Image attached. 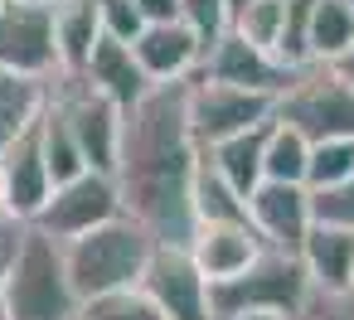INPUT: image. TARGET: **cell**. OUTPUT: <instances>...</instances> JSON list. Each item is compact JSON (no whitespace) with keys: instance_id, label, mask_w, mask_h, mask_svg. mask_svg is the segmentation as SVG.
Here are the masks:
<instances>
[{"instance_id":"cell-1","label":"cell","mask_w":354,"mask_h":320,"mask_svg":"<svg viewBox=\"0 0 354 320\" xmlns=\"http://www.w3.org/2000/svg\"><path fill=\"white\" fill-rule=\"evenodd\" d=\"M194 170L199 146L189 136V83H160L131 112H122V146L112 170L122 214L136 218L156 243L185 247L194 233Z\"/></svg>"},{"instance_id":"cell-2","label":"cell","mask_w":354,"mask_h":320,"mask_svg":"<svg viewBox=\"0 0 354 320\" xmlns=\"http://www.w3.org/2000/svg\"><path fill=\"white\" fill-rule=\"evenodd\" d=\"M151 252H156V238L127 214H117L112 223L64 243V267H68L78 305L97 301V296H112V291H131L141 281Z\"/></svg>"},{"instance_id":"cell-3","label":"cell","mask_w":354,"mask_h":320,"mask_svg":"<svg viewBox=\"0 0 354 320\" xmlns=\"http://www.w3.org/2000/svg\"><path fill=\"white\" fill-rule=\"evenodd\" d=\"M0 296H6V320H78V296L64 267V243L25 223L6 262Z\"/></svg>"},{"instance_id":"cell-4","label":"cell","mask_w":354,"mask_h":320,"mask_svg":"<svg viewBox=\"0 0 354 320\" xmlns=\"http://www.w3.org/2000/svg\"><path fill=\"white\" fill-rule=\"evenodd\" d=\"M306 291H310V281H306L301 257L281 252V247H262L248 272L209 286V315L214 320H228V315H277V320H286L306 301Z\"/></svg>"},{"instance_id":"cell-5","label":"cell","mask_w":354,"mask_h":320,"mask_svg":"<svg viewBox=\"0 0 354 320\" xmlns=\"http://www.w3.org/2000/svg\"><path fill=\"white\" fill-rule=\"evenodd\" d=\"M272 122L301 131L310 146L315 141H354V93L339 83V73L330 64H306L277 93Z\"/></svg>"},{"instance_id":"cell-6","label":"cell","mask_w":354,"mask_h":320,"mask_svg":"<svg viewBox=\"0 0 354 320\" xmlns=\"http://www.w3.org/2000/svg\"><path fill=\"white\" fill-rule=\"evenodd\" d=\"M272 112H277V97H267V93H243V88L189 78V136L199 151L272 122Z\"/></svg>"},{"instance_id":"cell-7","label":"cell","mask_w":354,"mask_h":320,"mask_svg":"<svg viewBox=\"0 0 354 320\" xmlns=\"http://www.w3.org/2000/svg\"><path fill=\"white\" fill-rule=\"evenodd\" d=\"M117 214H122V194H117L112 175H93L88 170V175L68 180V185H59L30 228H39L54 243H73V238L93 233V228L112 223Z\"/></svg>"},{"instance_id":"cell-8","label":"cell","mask_w":354,"mask_h":320,"mask_svg":"<svg viewBox=\"0 0 354 320\" xmlns=\"http://www.w3.org/2000/svg\"><path fill=\"white\" fill-rule=\"evenodd\" d=\"M54 97L73 126V141L83 151V165L93 175H112L117 170V146H122V112L97 97L83 78H54Z\"/></svg>"},{"instance_id":"cell-9","label":"cell","mask_w":354,"mask_h":320,"mask_svg":"<svg viewBox=\"0 0 354 320\" xmlns=\"http://www.w3.org/2000/svg\"><path fill=\"white\" fill-rule=\"evenodd\" d=\"M146 301L165 315V320H214L209 315V281L204 272L194 267L189 247H170V243H156L141 281Z\"/></svg>"},{"instance_id":"cell-10","label":"cell","mask_w":354,"mask_h":320,"mask_svg":"<svg viewBox=\"0 0 354 320\" xmlns=\"http://www.w3.org/2000/svg\"><path fill=\"white\" fill-rule=\"evenodd\" d=\"M0 73L15 78H59V49H54V15L35 6H10L0 10Z\"/></svg>"},{"instance_id":"cell-11","label":"cell","mask_w":354,"mask_h":320,"mask_svg":"<svg viewBox=\"0 0 354 320\" xmlns=\"http://www.w3.org/2000/svg\"><path fill=\"white\" fill-rule=\"evenodd\" d=\"M248 223L262 238V247H281V252H301L306 233H310V189L306 185H257L248 199Z\"/></svg>"},{"instance_id":"cell-12","label":"cell","mask_w":354,"mask_h":320,"mask_svg":"<svg viewBox=\"0 0 354 320\" xmlns=\"http://www.w3.org/2000/svg\"><path fill=\"white\" fill-rule=\"evenodd\" d=\"M194 78H204V83H223V88H243V93H267V97H277L286 83H291V68H281L272 54H262V49H252L248 39H238L233 30L204 54V64H199V73Z\"/></svg>"},{"instance_id":"cell-13","label":"cell","mask_w":354,"mask_h":320,"mask_svg":"<svg viewBox=\"0 0 354 320\" xmlns=\"http://www.w3.org/2000/svg\"><path fill=\"white\" fill-rule=\"evenodd\" d=\"M185 247H189L194 267L204 272V281L218 286V281H233L238 272H248L257 262L262 238L252 233V223H194Z\"/></svg>"},{"instance_id":"cell-14","label":"cell","mask_w":354,"mask_h":320,"mask_svg":"<svg viewBox=\"0 0 354 320\" xmlns=\"http://www.w3.org/2000/svg\"><path fill=\"white\" fill-rule=\"evenodd\" d=\"M131 54H136L141 73L151 78V88H160V83H189L199 73V64H204L199 39L180 20L175 25H146L141 39L131 44Z\"/></svg>"},{"instance_id":"cell-15","label":"cell","mask_w":354,"mask_h":320,"mask_svg":"<svg viewBox=\"0 0 354 320\" xmlns=\"http://www.w3.org/2000/svg\"><path fill=\"white\" fill-rule=\"evenodd\" d=\"M0 175H6V199H10V218L25 228L39 218V209L49 204L54 194V180H49V165H44V151H39V136L25 131L6 156H0Z\"/></svg>"},{"instance_id":"cell-16","label":"cell","mask_w":354,"mask_h":320,"mask_svg":"<svg viewBox=\"0 0 354 320\" xmlns=\"http://www.w3.org/2000/svg\"><path fill=\"white\" fill-rule=\"evenodd\" d=\"M78 78H83L97 97H107L117 112H131V107L151 93V78L141 73L136 54H131L127 44H112V39H97V49L88 54V64H83Z\"/></svg>"},{"instance_id":"cell-17","label":"cell","mask_w":354,"mask_h":320,"mask_svg":"<svg viewBox=\"0 0 354 320\" xmlns=\"http://www.w3.org/2000/svg\"><path fill=\"white\" fill-rule=\"evenodd\" d=\"M296 257H301L306 281H310L315 291L349 296V286H354V233L310 223V233H306V243H301Z\"/></svg>"},{"instance_id":"cell-18","label":"cell","mask_w":354,"mask_h":320,"mask_svg":"<svg viewBox=\"0 0 354 320\" xmlns=\"http://www.w3.org/2000/svg\"><path fill=\"white\" fill-rule=\"evenodd\" d=\"M54 49H59V78H78L88 54L102 39L97 0H54Z\"/></svg>"},{"instance_id":"cell-19","label":"cell","mask_w":354,"mask_h":320,"mask_svg":"<svg viewBox=\"0 0 354 320\" xmlns=\"http://www.w3.org/2000/svg\"><path fill=\"white\" fill-rule=\"evenodd\" d=\"M267 131H272V122H262V126H252V131H243V136H233V141H218V146H209L204 151V160L228 180V189L248 204L252 199V189L262 185V151H267Z\"/></svg>"},{"instance_id":"cell-20","label":"cell","mask_w":354,"mask_h":320,"mask_svg":"<svg viewBox=\"0 0 354 320\" xmlns=\"http://www.w3.org/2000/svg\"><path fill=\"white\" fill-rule=\"evenodd\" d=\"M49 93H54V83L0 73V156H6L25 131H35V122L49 107Z\"/></svg>"},{"instance_id":"cell-21","label":"cell","mask_w":354,"mask_h":320,"mask_svg":"<svg viewBox=\"0 0 354 320\" xmlns=\"http://www.w3.org/2000/svg\"><path fill=\"white\" fill-rule=\"evenodd\" d=\"M35 136H39V151H44V165H49L54 189H59V185H68V180H78V175H88L83 151H78V141H73V126H68V117H64V107H59V97H54V93H49L44 117L35 122Z\"/></svg>"},{"instance_id":"cell-22","label":"cell","mask_w":354,"mask_h":320,"mask_svg":"<svg viewBox=\"0 0 354 320\" xmlns=\"http://www.w3.org/2000/svg\"><path fill=\"white\" fill-rule=\"evenodd\" d=\"M189 204H194V223H248V204L204 160V151H199V170H194V185H189Z\"/></svg>"},{"instance_id":"cell-23","label":"cell","mask_w":354,"mask_h":320,"mask_svg":"<svg viewBox=\"0 0 354 320\" xmlns=\"http://www.w3.org/2000/svg\"><path fill=\"white\" fill-rule=\"evenodd\" d=\"M310 64H335L354 49V15L339 6V0H315L310 10Z\"/></svg>"},{"instance_id":"cell-24","label":"cell","mask_w":354,"mask_h":320,"mask_svg":"<svg viewBox=\"0 0 354 320\" xmlns=\"http://www.w3.org/2000/svg\"><path fill=\"white\" fill-rule=\"evenodd\" d=\"M306 160H310V141L301 131L272 122L267 151H262V180L267 185H306Z\"/></svg>"},{"instance_id":"cell-25","label":"cell","mask_w":354,"mask_h":320,"mask_svg":"<svg viewBox=\"0 0 354 320\" xmlns=\"http://www.w3.org/2000/svg\"><path fill=\"white\" fill-rule=\"evenodd\" d=\"M281 20H286V0H257V6H248L243 15H233V35L248 39L252 49L272 54L277 59V44H281ZM281 64V59H277Z\"/></svg>"},{"instance_id":"cell-26","label":"cell","mask_w":354,"mask_h":320,"mask_svg":"<svg viewBox=\"0 0 354 320\" xmlns=\"http://www.w3.org/2000/svg\"><path fill=\"white\" fill-rule=\"evenodd\" d=\"M354 175V141H315L310 146V160H306V189L320 194V189H335Z\"/></svg>"},{"instance_id":"cell-27","label":"cell","mask_w":354,"mask_h":320,"mask_svg":"<svg viewBox=\"0 0 354 320\" xmlns=\"http://www.w3.org/2000/svg\"><path fill=\"white\" fill-rule=\"evenodd\" d=\"M78 320H165L141 286L131 291H112V296H97V301H83L78 305Z\"/></svg>"},{"instance_id":"cell-28","label":"cell","mask_w":354,"mask_h":320,"mask_svg":"<svg viewBox=\"0 0 354 320\" xmlns=\"http://www.w3.org/2000/svg\"><path fill=\"white\" fill-rule=\"evenodd\" d=\"M310 10H315V0H286L277 59H281V68H291V73L310 64V49H306V39H310Z\"/></svg>"},{"instance_id":"cell-29","label":"cell","mask_w":354,"mask_h":320,"mask_svg":"<svg viewBox=\"0 0 354 320\" xmlns=\"http://www.w3.org/2000/svg\"><path fill=\"white\" fill-rule=\"evenodd\" d=\"M180 25L199 39V49L209 54L223 35H228V6H223V0H180Z\"/></svg>"},{"instance_id":"cell-30","label":"cell","mask_w":354,"mask_h":320,"mask_svg":"<svg viewBox=\"0 0 354 320\" xmlns=\"http://www.w3.org/2000/svg\"><path fill=\"white\" fill-rule=\"evenodd\" d=\"M310 218L325 223V228H344V233H354V175H349L344 185H335V189L310 194Z\"/></svg>"},{"instance_id":"cell-31","label":"cell","mask_w":354,"mask_h":320,"mask_svg":"<svg viewBox=\"0 0 354 320\" xmlns=\"http://www.w3.org/2000/svg\"><path fill=\"white\" fill-rule=\"evenodd\" d=\"M97 15H102V39H112V44H136L141 39V30H146V20L136 15V6L131 0H97Z\"/></svg>"},{"instance_id":"cell-32","label":"cell","mask_w":354,"mask_h":320,"mask_svg":"<svg viewBox=\"0 0 354 320\" xmlns=\"http://www.w3.org/2000/svg\"><path fill=\"white\" fill-rule=\"evenodd\" d=\"M286 320H354V301L349 296H335V291H306V301L286 315Z\"/></svg>"},{"instance_id":"cell-33","label":"cell","mask_w":354,"mask_h":320,"mask_svg":"<svg viewBox=\"0 0 354 320\" xmlns=\"http://www.w3.org/2000/svg\"><path fill=\"white\" fill-rule=\"evenodd\" d=\"M131 6L146 25H175L180 20V0H131Z\"/></svg>"},{"instance_id":"cell-34","label":"cell","mask_w":354,"mask_h":320,"mask_svg":"<svg viewBox=\"0 0 354 320\" xmlns=\"http://www.w3.org/2000/svg\"><path fill=\"white\" fill-rule=\"evenodd\" d=\"M15 238H20V223H6L0 228V286H6V262L15 252ZM0 320H6V296H0Z\"/></svg>"},{"instance_id":"cell-35","label":"cell","mask_w":354,"mask_h":320,"mask_svg":"<svg viewBox=\"0 0 354 320\" xmlns=\"http://www.w3.org/2000/svg\"><path fill=\"white\" fill-rule=\"evenodd\" d=\"M330 68H335V73H339V83H344V88H349V93H354V49H349V54H344V59H335V64H330Z\"/></svg>"},{"instance_id":"cell-36","label":"cell","mask_w":354,"mask_h":320,"mask_svg":"<svg viewBox=\"0 0 354 320\" xmlns=\"http://www.w3.org/2000/svg\"><path fill=\"white\" fill-rule=\"evenodd\" d=\"M6 223H15V218H10V199H6V175H0V228Z\"/></svg>"},{"instance_id":"cell-37","label":"cell","mask_w":354,"mask_h":320,"mask_svg":"<svg viewBox=\"0 0 354 320\" xmlns=\"http://www.w3.org/2000/svg\"><path fill=\"white\" fill-rule=\"evenodd\" d=\"M223 6H228V20H233V15H243L248 6H257V0H223Z\"/></svg>"},{"instance_id":"cell-38","label":"cell","mask_w":354,"mask_h":320,"mask_svg":"<svg viewBox=\"0 0 354 320\" xmlns=\"http://www.w3.org/2000/svg\"><path fill=\"white\" fill-rule=\"evenodd\" d=\"M10 6H35V10H54V0H10Z\"/></svg>"},{"instance_id":"cell-39","label":"cell","mask_w":354,"mask_h":320,"mask_svg":"<svg viewBox=\"0 0 354 320\" xmlns=\"http://www.w3.org/2000/svg\"><path fill=\"white\" fill-rule=\"evenodd\" d=\"M228 320H277V315H228Z\"/></svg>"},{"instance_id":"cell-40","label":"cell","mask_w":354,"mask_h":320,"mask_svg":"<svg viewBox=\"0 0 354 320\" xmlns=\"http://www.w3.org/2000/svg\"><path fill=\"white\" fill-rule=\"evenodd\" d=\"M339 6H344V10H349V15H354V0H339Z\"/></svg>"},{"instance_id":"cell-41","label":"cell","mask_w":354,"mask_h":320,"mask_svg":"<svg viewBox=\"0 0 354 320\" xmlns=\"http://www.w3.org/2000/svg\"><path fill=\"white\" fill-rule=\"evenodd\" d=\"M349 301H354V286H349Z\"/></svg>"},{"instance_id":"cell-42","label":"cell","mask_w":354,"mask_h":320,"mask_svg":"<svg viewBox=\"0 0 354 320\" xmlns=\"http://www.w3.org/2000/svg\"><path fill=\"white\" fill-rule=\"evenodd\" d=\"M0 10H6V0H0Z\"/></svg>"}]
</instances>
